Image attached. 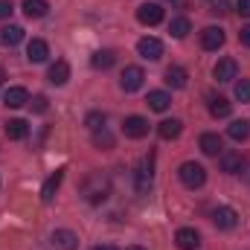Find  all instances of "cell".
Masks as SVG:
<instances>
[{"label":"cell","mask_w":250,"mask_h":250,"mask_svg":"<svg viewBox=\"0 0 250 250\" xmlns=\"http://www.w3.org/2000/svg\"><path fill=\"white\" fill-rule=\"evenodd\" d=\"M84 198L90 201V204H102L108 195H111V184H108V178H102V175H90L87 181H84Z\"/></svg>","instance_id":"obj_1"},{"label":"cell","mask_w":250,"mask_h":250,"mask_svg":"<svg viewBox=\"0 0 250 250\" xmlns=\"http://www.w3.org/2000/svg\"><path fill=\"white\" fill-rule=\"evenodd\" d=\"M178 178H181L184 187L198 189V187H204V181H207V169H204L201 163H195V160H187V163H181Z\"/></svg>","instance_id":"obj_2"},{"label":"cell","mask_w":250,"mask_h":250,"mask_svg":"<svg viewBox=\"0 0 250 250\" xmlns=\"http://www.w3.org/2000/svg\"><path fill=\"white\" fill-rule=\"evenodd\" d=\"M151 178H154V154L148 151L140 166H137V175H134V184H137V192H148L151 189Z\"/></svg>","instance_id":"obj_3"},{"label":"cell","mask_w":250,"mask_h":250,"mask_svg":"<svg viewBox=\"0 0 250 250\" xmlns=\"http://www.w3.org/2000/svg\"><path fill=\"white\" fill-rule=\"evenodd\" d=\"M143 82H146V73H143V67H125L123 70V79H120V87H123L125 93H134V90H140L143 87Z\"/></svg>","instance_id":"obj_4"},{"label":"cell","mask_w":250,"mask_h":250,"mask_svg":"<svg viewBox=\"0 0 250 250\" xmlns=\"http://www.w3.org/2000/svg\"><path fill=\"white\" fill-rule=\"evenodd\" d=\"M212 224L218 230H233L239 224V215H236L233 207H218V209H212Z\"/></svg>","instance_id":"obj_5"},{"label":"cell","mask_w":250,"mask_h":250,"mask_svg":"<svg viewBox=\"0 0 250 250\" xmlns=\"http://www.w3.org/2000/svg\"><path fill=\"white\" fill-rule=\"evenodd\" d=\"M137 21L146 23V26H157V23L163 21V9H160L157 3H143V6L137 9Z\"/></svg>","instance_id":"obj_6"},{"label":"cell","mask_w":250,"mask_h":250,"mask_svg":"<svg viewBox=\"0 0 250 250\" xmlns=\"http://www.w3.org/2000/svg\"><path fill=\"white\" fill-rule=\"evenodd\" d=\"M137 53L146 59V62H157L163 56V44L157 38H140L137 41Z\"/></svg>","instance_id":"obj_7"},{"label":"cell","mask_w":250,"mask_h":250,"mask_svg":"<svg viewBox=\"0 0 250 250\" xmlns=\"http://www.w3.org/2000/svg\"><path fill=\"white\" fill-rule=\"evenodd\" d=\"M62 181H64V169H56V172L44 181V187H41V201H44V204H53V198H56V192L62 187Z\"/></svg>","instance_id":"obj_8"},{"label":"cell","mask_w":250,"mask_h":250,"mask_svg":"<svg viewBox=\"0 0 250 250\" xmlns=\"http://www.w3.org/2000/svg\"><path fill=\"white\" fill-rule=\"evenodd\" d=\"M224 44V29L221 26H207L201 29V47L204 50H218Z\"/></svg>","instance_id":"obj_9"},{"label":"cell","mask_w":250,"mask_h":250,"mask_svg":"<svg viewBox=\"0 0 250 250\" xmlns=\"http://www.w3.org/2000/svg\"><path fill=\"white\" fill-rule=\"evenodd\" d=\"M198 146H201V151L204 154H209V157H218L221 151H224V140L218 137V134H201V140H198Z\"/></svg>","instance_id":"obj_10"},{"label":"cell","mask_w":250,"mask_h":250,"mask_svg":"<svg viewBox=\"0 0 250 250\" xmlns=\"http://www.w3.org/2000/svg\"><path fill=\"white\" fill-rule=\"evenodd\" d=\"M123 134H125V137H131V140H140V137H146V134H148V123H146L143 117H125Z\"/></svg>","instance_id":"obj_11"},{"label":"cell","mask_w":250,"mask_h":250,"mask_svg":"<svg viewBox=\"0 0 250 250\" xmlns=\"http://www.w3.org/2000/svg\"><path fill=\"white\" fill-rule=\"evenodd\" d=\"M175 242H178L181 250H198L201 248V236H198V230H192V227H181V230L175 233Z\"/></svg>","instance_id":"obj_12"},{"label":"cell","mask_w":250,"mask_h":250,"mask_svg":"<svg viewBox=\"0 0 250 250\" xmlns=\"http://www.w3.org/2000/svg\"><path fill=\"white\" fill-rule=\"evenodd\" d=\"M212 76H215L218 82H233V79H239V64L233 62V59H221V62L215 64Z\"/></svg>","instance_id":"obj_13"},{"label":"cell","mask_w":250,"mask_h":250,"mask_svg":"<svg viewBox=\"0 0 250 250\" xmlns=\"http://www.w3.org/2000/svg\"><path fill=\"white\" fill-rule=\"evenodd\" d=\"M221 169L227 175H239L245 169V157L239 151H221Z\"/></svg>","instance_id":"obj_14"},{"label":"cell","mask_w":250,"mask_h":250,"mask_svg":"<svg viewBox=\"0 0 250 250\" xmlns=\"http://www.w3.org/2000/svg\"><path fill=\"white\" fill-rule=\"evenodd\" d=\"M53 248L56 250H76L79 248V236L73 230H56L53 233Z\"/></svg>","instance_id":"obj_15"},{"label":"cell","mask_w":250,"mask_h":250,"mask_svg":"<svg viewBox=\"0 0 250 250\" xmlns=\"http://www.w3.org/2000/svg\"><path fill=\"white\" fill-rule=\"evenodd\" d=\"M47 56H50V47H47V41H41V38H32L29 41V47H26V59L32 64H41L47 62Z\"/></svg>","instance_id":"obj_16"},{"label":"cell","mask_w":250,"mask_h":250,"mask_svg":"<svg viewBox=\"0 0 250 250\" xmlns=\"http://www.w3.org/2000/svg\"><path fill=\"white\" fill-rule=\"evenodd\" d=\"M207 108H209V114L218 120V117H230V102H227V96H215V93H209L207 96Z\"/></svg>","instance_id":"obj_17"},{"label":"cell","mask_w":250,"mask_h":250,"mask_svg":"<svg viewBox=\"0 0 250 250\" xmlns=\"http://www.w3.org/2000/svg\"><path fill=\"white\" fill-rule=\"evenodd\" d=\"M47 79H50V84H56V87L67 84V79H70V64L64 62V59H59V62H56L53 67H50Z\"/></svg>","instance_id":"obj_18"},{"label":"cell","mask_w":250,"mask_h":250,"mask_svg":"<svg viewBox=\"0 0 250 250\" xmlns=\"http://www.w3.org/2000/svg\"><path fill=\"white\" fill-rule=\"evenodd\" d=\"M26 102H29L26 87H9V90L3 93V105H6V108H21V105H26Z\"/></svg>","instance_id":"obj_19"},{"label":"cell","mask_w":250,"mask_h":250,"mask_svg":"<svg viewBox=\"0 0 250 250\" xmlns=\"http://www.w3.org/2000/svg\"><path fill=\"white\" fill-rule=\"evenodd\" d=\"M146 102H148V108H151V111H160V114H163V111H169V105H172V96H169L166 90H151Z\"/></svg>","instance_id":"obj_20"},{"label":"cell","mask_w":250,"mask_h":250,"mask_svg":"<svg viewBox=\"0 0 250 250\" xmlns=\"http://www.w3.org/2000/svg\"><path fill=\"white\" fill-rule=\"evenodd\" d=\"M187 82H189V76H187V70H184V67H169V70H166V84H169V87L184 90V87H187Z\"/></svg>","instance_id":"obj_21"},{"label":"cell","mask_w":250,"mask_h":250,"mask_svg":"<svg viewBox=\"0 0 250 250\" xmlns=\"http://www.w3.org/2000/svg\"><path fill=\"white\" fill-rule=\"evenodd\" d=\"M181 131H184V123H181V120H163V123L157 125V134H160L163 140H178Z\"/></svg>","instance_id":"obj_22"},{"label":"cell","mask_w":250,"mask_h":250,"mask_svg":"<svg viewBox=\"0 0 250 250\" xmlns=\"http://www.w3.org/2000/svg\"><path fill=\"white\" fill-rule=\"evenodd\" d=\"M21 41H23V29H21V26H12V23H9V26L0 29V44H3V47H15V44H21Z\"/></svg>","instance_id":"obj_23"},{"label":"cell","mask_w":250,"mask_h":250,"mask_svg":"<svg viewBox=\"0 0 250 250\" xmlns=\"http://www.w3.org/2000/svg\"><path fill=\"white\" fill-rule=\"evenodd\" d=\"M117 62V53L114 50H96L93 56H90V64L96 67V70H108V67H114Z\"/></svg>","instance_id":"obj_24"},{"label":"cell","mask_w":250,"mask_h":250,"mask_svg":"<svg viewBox=\"0 0 250 250\" xmlns=\"http://www.w3.org/2000/svg\"><path fill=\"white\" fill-rule=\"evenodd\" d=\"M47 0H23V15L32 21V18H44L47 15Z\"/></svg>","instance_id":"obj_25"},{"label":"cell","mask_w":250,"mask_h":250,"mask_svg":"<svg viewBox=\"0 0 250 250\" xmlns=\"http://www.w3.org/2000/svg\"><path fill=\"white\" fill-rule=\"evenodd\" d=\"M227 134H230V140H236V143H245L250 137V123L248 120H236V123L227 128Z\"/></svg>","instance_id":"obj_26"},{"label":"cell","mask_w":250,"mask_h":250,"mask_svg":"<svg viewBox=\"0 0 250 250\" xmlns=\"http://www.w3.org/2000/svg\"><path fill=\"white\" fill-rule=\"evenodd\" d=\"M29 134V125L23 123V120H9L6 123V137L9 140H23Z\"/></svg>","instance_id":"obj_27"},{"label":"cell","mask_w":250,"mask_h":250,"mask_svg":"<svg viewBox=\"0 0 250 250\" xmlns=\"http://www.w3.org/2000/svg\"><path fill=\"white\" fill-rule=\"evenodd\" d=\"M189 29H192V23H189L187 18H172V23H169V32H172V38H187Z\"/></svg>","instance_id":"obj_28"},{"label":"cell","mask_w":250,"mask_h":250,"mask_svg":"<svg viewBox=\"0 0 250 250\" xmlns=\"http://www.w3.org/2000/svg\"><path fill=\"white\" fill-rule=\"evenodd\" d=\"M93 146H99V148H111V146H114V134H111L108 128L93 131Z\"/></svg>","instance_id":"obj_29"},{"label":"cell","mask_w":250,"mask_h":250,"mask_svg":"<svg viewBox=\"0 0 250 250\" xmlns=\"http://www.w3.org/2000/svg\"><path fill=\"white\" fill-rule=\"evenodd\" d=\"M84 125H87L90 131H99V128H105V114H102V111H90V114L84 117Z\"/></svg>","instance_id":"obj_30"},{"label":"cell","mask_w":250,"mask_h":250,"mask_svg":"<svg viewBox=\"0 0 250 250\" xmlns=\"http://www.w3.org/2000/svg\"><path fill=\"white\" fill-rule=\"evenodd\" d=\"M236 99L239 102H250V79L236 82Z\"/></svg>","instance_id":"obj_31"},{"label":"cell","mask_w":250,"mask_h":250,"mask_svg":"<svg viewBox=\"0 0 250 250\" xmlns=\"http://www.w3.org/2000/svg\"><path fill=\"white\" fill-rule=\"evenodd\" d=\"M12 12H15V3L12 0H0V21L12 18Z\"/></svg>","instance_id":"obj_32"},{"label":"cell","mask_w":250,"mask_h":250,"mask_svg":"<svg viewBox=\"0 0 250 250\" xmlns=\"http://www.w3.org/2000/svg\"><path fill=\"white\" fill-rule=\"evenodd\" d=\"M32 111H35V114H44V111H47V96H35V99H32Z\"/></svg>","instance_id":"obj_33"},{"label":"cell","mask_w":250,"mask_h":250,"mask_svg":"<svg viewBox=\"0 0 250 250\" xmlns=\"http://www.w3.org/2000/svg\"><path fill=\"white\" fill-rule=\"evenodd\" d=\"M236 9H239V15H242V18H250V0H239V3H236Z\"/></svg>","instance_id":"obj_34"},{"label":"cell","mask_w":250,"mask_h":250,"mask_svg":"<svg viewBox=\"0 0 250 250\" xmlns=\"http://www.w3.org/2000/svg\"><path fill=\"white\" fill-rule=\"evenodd\" d=\"M239 41H242L245 47H250V26H242V32H239Z\"/></svg>","instance_id":"obj_35"},{"label":"cell","mask_w":250,"mask_h":250,"mask_svg":"<svg viewBox=\"0 0 250 250\" xmlns=\"http://www.w3.org/2000/svg\"><path fill=\"white\" fill-rule=\"evenodd\" d=\"M93 250H117V248H114V245H96Z\"/></svg>","instance_id":"obj_36"},{"label":"cell","mask_w":250,"mask_h":250,"mask_svg":"<svg viewBox=\"0 0 250 250\" xmlns=\"http://www.w3.org/2000/svg\"><path fill=\"white\" fill-rule=\"evenodd\" d=\"M125 250H146V248H137V245H134V248H125Z\"/></svg>","instance_id":"obj_37"},{"label":"cell","mask_w":250,"mask_h":250,"mask_svg":"<svg viewBox=\"0 0 250 250\" xmlns=\"http://www.w3.org/2000/svg\"><path fill=\"white\" fill-rule=\"evenodd\" d=\"M0 82H3V70H0Z\"/></svg>","instance_id":"obj_38"}]
</instances>
